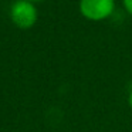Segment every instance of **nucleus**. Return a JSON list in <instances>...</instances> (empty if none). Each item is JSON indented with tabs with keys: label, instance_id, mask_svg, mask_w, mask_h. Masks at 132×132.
I'll use <instances>...</instances> for the list:
<instances>
[{
	"label": "nucleus",
	"instance_id": "1",
	"mask_svg": "<svg viewBox=\"0 0 132 132\" xmlns=\"http://www.w3.org/2000/svg\"><path fill=\"white\" fill-rule=\"evenodd\" d=\"M38 17L34 3L27 0H17L10 7V19L13 24L19 29H31Z\"/></svg>",
	"mask_w": 132,
	"mask_h": 132
},
{
	"label": "nucleus",
	"instance_id": "2",
	"mask_svg": "<svg viewBox=\"0 0 132 132\" xmlns=\"http://www.w3.org/2000/svg\"><path fill=\"white\" fill-rule=\"evenodd\" d=\"M115 0H80V12L87 20L102 21L114 13Z\"/></svg>",
	"mask_w": 132,
	"mask_h": 132
},
{
	"label": "nucleus",
	"instance_id": "3",
	"mask_svg": "<svg viewBox=\"0 0 132 132\" xmlns=\"http://www.w3.org/2000/svg\"><path fill=\"white\" fill-rule=\"evenodd\" d=\"M122 3H123V7H125V10L132 16V0H122Z\"/></svg>",
	"mask_w": 132,
	"mask_h": 132
},
{
	"label": "nucleus",
	"instance_id": "4",
	"mask_svg": "<svg viewBox=\"0 0 132 132\" xmlns=\"http://www.w3.org/2000/svg\"><path fill=\"white\" fill-rule=\"evenodd\" d=\"M128 105L131 106V109H132V88H131V91H129V94H128Z\"/></svg>",
	"mask_w": 132,
	"mask_h": 132
},
{
	"label": "nucleus",
	"instance_id": "5",
	"mask_svg": "<svg viewBox=\"0 0 132 132\" xmlns=\"http://www.w3.org/2000/svg\"><path fill=\"white\" fill-rule=\"evenodd\" d=\"M27 2H31V3H36V2H43V0H27Z\"/></svg>",
	"mask_w": 132,
	"mask_h": 132
}]
</instances>
